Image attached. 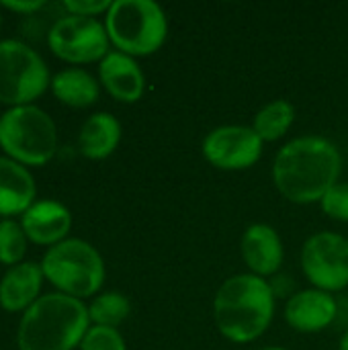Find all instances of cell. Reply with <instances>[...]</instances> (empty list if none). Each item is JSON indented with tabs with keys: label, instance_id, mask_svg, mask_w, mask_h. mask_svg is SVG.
<instances>
[{
	"label": "cell",
	"instance_id": "19",
	"mask_svg": "<svg viewBox=\"0 0 348 350\" xmlns=\"http://www.w3.org/2000/svg\"><path fill=\"white\" fill-rule=\"evenodd\" d=\"M293 121H295V107L285 98H277L265 105L256 113L252 129L263 142H277L291 129Z\"/></svg>",
	"mask_w": 348,
	"mask_h": 350
},
{
	"label": "cell",
	"instance_id": "16",
	"mask_svg": "<svg viewBox=\"0 0 348 350\" xmlns=\"http://www.w3.org/2000/svg\"><path fill=\"white\" fill-rule=\"evenodd\" d=\"M35 195L31 170L8 156H0V219L21 217L35 203Z\"/></svg>",
	"mask_w": 348,
	"mask_h": 350
},
{
	"label": "cell",
	"instance_id": "28",
	"mask_svg": "<svg viewBox=\"0 0 348 350\" xmlns=\"http://www.w3.org/2000/svg\"><path fill=\"white\" fill-rule=\"evenodd\" d=\"M0 29H2V14H0Z\"/></svg>",
	"mask_w": 348,
	"mask_h": 350
},
{
	"label": "cell",
	"instance_id": "23",
	"mask_svg": "<svg viewBox=\"0 0 348 350\" xmlns=\"http://www.w3.org/2000/svg\"><path fill=\"white\" fill-rule=\"evenodd\" d=\"M322 211L336 219V221H348V180L347 183H336L320 201Z\"/></svg>",
	"mask_w": 348,
	"mask_h": 350
},
{
	"label": "cell",
	"instance_id": "11",
	"mask_svg": "<svg viewBox=\"0 0 348 350\" xmlns=\"http://www.w3.org/2000/svg\"><path fill=\"white\" fill-rule=\"evenodd\" d=\"M285 322L304 334H316L326 330L338 314V306L332 293L320 289H304L293 293L285 304Z\"/></svg>",
	"mask_w": 348,
	"mask_h": 350
},
{
	"label": "cell",
	"instance_id": "3",
	"mask_svg": "<svg viewBox=\"0 0 348 350\" xmlns=\"http://www.w3.org/2000/svg\"><path fill=\"white\" fill-rule=\"evenodd\" d=\"M90 326L84 301L64 293H45L21 316L16 347L18 350L80 349Z\"/></svg>",
	"mask_w": 348,
	"mask_h": 350
},
{
	"label": "cell",
	"instance_id": "29",
	"mask_svg": "<svg viewBox=\"0 0 348 350\" xmlns=\"http://www.w3.org/2000/svg\"><path fill=\"white\" fill-rule=\"evenodd\" d=\"M347 306H348V304H347Z\"/></svg>",
	"mask_w": 348,
	"mask_h": 350
},
{
	"label": "cell",
	"instance_id": "22",
	"mask_svg": "<svg viewBox=\"0 0 348 350\" xmlns=\"http://www.w3.org/2000/svg\"><path fill=\"white\" fill-rule=\"evenodd\" d=\"M80 350H127V347L117 328L90 326L80 345Z\"/></svg>",
	"mask_w": 348,
	"mask_h": 350
},
{
	"label": "cell",
	"instance_id": "4",
	"mask_svg": "<svg viewBox=\"0 0 348 350\" xmlns=\"http://www.w3.org/2000/svg\"><path fill=\"white\" fill-rule=\"evenodd\" d=\"M109 41L131 57L156 53L168 37V18L154 0H113L105 14Z\"/></svg>",
	"mask_w": 348,
	"mask_h": 350
},
{
	"label": "cell",
	"instance_id": "14",
	"mask_svg": "<svg viewBox=\"0 0 348 350\" xmlns=\"http://www.w3.org/2000/svg\"><path fill=\"white\" fill-rule=\"evenodd\" d=\"M98 82L119 103H137L146 90V78L135 57L117 49L98 62Z\"/></svg>",
	"mask_w": 348,
	"mask_h": 350
},
{
	"label": "cell",
	"instance_id": "26",
	"mask_svg": "<svg viewBox=\"0 0 348 350\" xmlns=\"http://www.w3.org/2000/svg\"><path fill=\"white\" fill-rule=\"evenodd\" d=\"M338 350H348V328L345 330V334L340 336V342H338Z\"/></svg>",
	"mask_w": 348,
	"mask_h": 350
},
{
	"label": "cell",
	"instance_id": "7",
	"mask_svg": "<svg viewBox=\"0 0 348 350\" xmlns=\"http://www.w3.org/2000/svg\"><path fill=\"white\" fill-rule=\"evenodd\" d=\"M49 84V68L31 45L18 39L0 41V105H35Z\"/></svg>",
	"mask_w": 348,
	"mask_h": 350
},
{
	"label": "cell",
	"instance_id": "12",
	"mask_svg": "<svg viewBox=\"0 0 348 350\" xmlns=\"http://www.w3.org/2000/svg\"><path fill=\"white\" fill-rule=\"evenodd\" d=\"M240 252L250 273L263 279L277 275L285 258L281 236L269 224L248 226L240 240Z\"/></svg>",
	"mask_w": 348,
	"mask_h": 350
},
{
	"label": "cell",
	"instance_id": "13",
	"mask_svg": "<svg viewBox=\"0 0 348 350\" xmlns=\"http://www.w3.org/2000/svg\"><path fill=\"white\" fill-rule=\"evenodd\" d=\"M21 226L29 242L51 248L68 240L72 228V213L64 203L43 199V201H35L21 215Z\"/></svg>",
	"mask_w": 348,
	"mask_h": 350
},
{
	"label": "cell",
	"instance_id": "8",
	"mask_svg": "<svg viewBox=\"0 0 348 350\" xmlns=\"http://www.w3.org/2000/svg\"><path fill=\"white\" fill-rule=\"evenodd\" d=\"M51 53L68 64L101 62L111 49L105 23L92 16L64 14L47 31Z\"/></svg>",
	"mask_w": 348,
	"mask_h": 350
},
{
	"label": "cell",
	"instance_id": "17",
	"mask_svg": "<svg viewBox=\"0 0 348 350\" xmlns=\"http://www.w3.org/2000/svg\"><path fill=\"white\" fill-rule=\"evenodd\" d=\"M121 142V123L111 113L90 115L78 133V150L88 160L109 158Z\"/></svg>",
	"mask_w": 348,
	"mask_h": 350
},
{
	"label": "cell",
	"instance_id": "15",
	"mask_svg": "<svg viewBox=\"0 0 348 350\" xmlns=\"http://www.w3.org/2000/svg\"><path fill=\"white\" fill-rule=\"evenodd\" d=\"M43 279L41 262L23 260L10 267L0 279V308L8 314H25L41 297Z\"/></svg>",
	"mask_w": 348,
	"mask_h": 350
},
{
	"label": "cell",
	"instance_id": "10",
	"mask_svg": "<svg viewBox=\"0 0 348 350\" xmlns=\"http://www.w3.org/2000/svg\"><path fill=\"white\" fill-rule=\"evenodd\" d=\"M265 142L248 125H219L203 139V158L219 170L252 168L263 156Z\"/></svg>",
	"mask_w": 348,
	"mask_h": 350
},
{
	"label": "cell",
	"instance_id": "18",
	"mask_svg": "<svg viewBox=\"0 0 348 350\" xmlns=\"http://www.w3.org/2000/svg\"><path fill=\"white\" fill-rule=\"evenodd\" d=\"M53 96L72 109H86L98 100L101 82L84 68H66L51 76L49 84Z\"/></svg>",
	"mask_w": 348,
	"mask_h": 350
},
{
	"label": "cell",
	"instance_id": "5",
	"mask_svg": "<svg viewBox=\"0 0 348 350\" xmlns=\"http://www.w3.org/2000/svg\"><path fill=\"white\" fill-rule=\"evenodd\" d=\"M57 127L37 105L10 107L0 115V148L23 166H45L57 152Z\"/></svg>",
	"mask_w": 348,
	"mask_h": 350
},
{
	"label": "cell",
	"instance_id": "9",
	"mask_svg": "<svg viewBox=\"0 0 348 350\" xmlns=\"http://www.w3.org/2000/svg\"><path fill=\"white\" fill-rule=\"evenodd\" d=\"M302 271L314 289L343 291L348 287V240L336 232H318L302 246Z\"/></svg>",
	"mask_w": 348,
	"mask_h": 350
},
{
	"label": "cell",
	"instance_id": "27",
	"mask_svg": "<svg viewBox=\"0 0 348 350\" xmlns=\"http://www.w3.org/2000/svg\"><path fill=\"white\" fill-rule=\"evenodd\" d=\"M260 350H287V349H281V347H265V349Z\"/></svg>",
	"mask_w": 348,
	"mask_h": 350
},
{
	"label": "cell",
	"instance_id": "25",
	"mask_svg": "<svg viewBox=\"0 0 348 350\" xmlns=\"http://www.w3.org/2000/svg\"><path fill=\"white\" fill-rule=\"evenodd\" d=\"M0 6L16 14H33L39 8H43L45 2L43 0H2Z\"/></svg>",
	"mask_w": 348,
	"mask_h": 350
},
{
	"label": "cell",
	"instance_id": "1",
	"mask_svg": "<svg viewBox=\"0 0 348 350\" xmlns=\"http://www.w3.org/2000/svg\"><path fill=\"white\" fill-rule=\"evenodd\" d=\"M343 156L338 148L320 135H302L285 144L273 162V183L291 203H320L340 183Z\"/></svg>",
	"mask_w": 348,
	"mask_h": 350
},
{
	"label": "cell",
	"instance_id": "20",
	"mask_svg": "<svg viewBox=\"0 0 348 350\" xmlns=\"http://www.w3.org/2000/svg\"><path fill=\"white\" fill-rule=\"evenodd\" d=\"M129 314H131V304L119 291L101 293L88 306V318L92 326L117 328L129 318Z\"/></svg>",
	"mask_w": 348,
	"mask_h": 350
},
{
	"label": "cell",
	"instance_id": "24",
	"mask_svg": "<svg viewBox=\"0 0 348 350\" xmlns=\"http://www.w3.org/2000/svg\"><path fill=\"white\" fill-rule=\"evenodd\" d=\"M111 4H113V0H66L64 10H66V14L96 18L98 14H107Z\"/></svg>",
	"mask_w": 348,
	"mask_h": 350
},
{
	"label": "cell",
	"instance_id": "2",
	"mask_svg": "<svg viewBox=\"0 0 348 350\" xmlns=\"http://www.w3.org/2000/svg\"><path fill=\"white\" fill-rule=\"evenodd\" d=\"M273 285L252 273L226 279L213 299V320L224 338L236 345L258 340L275 316Z\"/></svg>",
	"mask_w": 348,
	"mask_h": 350
},
{
	"label": "cell",
	"instance_id": "6",
	"mask_svg": "<svg viewBox=\"0 0 348 350\" xmlns=\"http://www.w3.org/2000/svg\"><path fill=\"white\" fill-rule=\"evenodd\" d=\"M41 269L43 277L57 289V293L80 301L96 295L105 283V260L101 252L80 238H68L47 248Z\"/></svg>",
	"mask_w": 348,
	"mask_h": 350
},
{
	"label": "cell",
	"instance_id": "21",
	"mask_svg": "<svg viewBox=\"0 0 348 350\" xmlns=\"http://www.w3.org/2000/svg\"><path fill=\"white\" fill-rule=\"evenodd\" d=\"M27 234L23 232L21 221L0 219V262L4 267H14L25 260L27 254Z\"/></svg>",
	"mask_w": 348,
	"mask_h": 350
}]
</instances>
